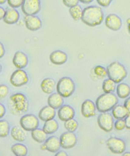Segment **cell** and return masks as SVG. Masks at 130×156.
Wrapping results in <instances>:
<instances>
[{
    "label": "cell",
    "mask_w": 130,
    "mask_h": 156,
    "mask_svg": "<svg viewBox=\"0 0 130 156\" xmlns=\"http://www.w3.org/2000/svg\"><path fill=\"white\" fill-rule=\"evenodd\" d=\"M102 9L97 6H90L83 10L81 20L88 26L94 27L100 25L104 20Z\"/></svg>",
    "instance_id": "1"
},
{
    "label": "cell",
    "mask_w": 130,
    "mask_h": 156,
    "mask_svg": "<svg viewBox=\"0 0 130 156\" xmlns=\"http://www.w3.org/2000/svg\"><path fill=\"white\" fill-rule=\"evenodd\" d=\"M118 100L115 95L104 93L99 96L96 101L97 109L101 113L107 112L117 105Z\"/></svg>",
    "instance_id": "2"
},
{
    "label": "cell",
    "mask_w": 130,
    "mask_h": 156,
    "mask_svg": "<svg viewBox=\"0 0 130 156\" xmlns=\"http://www.w3.org/2000/svg\"><path fill=\"white\" fill-rule=\"evenodd\" d=\"M108 78L116 83H119L126 78L127 72L125 66L118 62H114L109 65L107 69Z\"/></svg>",
    "instance_id": "3"
},
{
    "label": "cell",
    "mask_w": 130,
    "mask_h": 156,
    "mask_svg": "<svg viewBox=\"0 0 130 156\" xmlns=\"http://www.w3.org/2000/svg\"><path fill=\"white\" fill-rule=\"evenodd\" d=\"M57 93L63 98L71 96L75 90V84L71 78L64 77L60 79L56 85Z\"/></svg>",
    "instance_id": "4"
},
{
    "label": "cell",
    "mask_w": 130,
    "mask_h": 156,
    "mask_svg": "<svg viewBox=\"0 0 130 156\" xmlns=\"http://www.w3.org/2000/svg\"><path fill=\"white\" fill-rule=\"evenodd\" d=\"M10 99L14 108L18 113H25L28 111L29 103L24 94L21 93L13 94L10 96Z\"/></svg>",
    "instance_id": "5"
},
{
    "label": "cell",
    "mask_w": 130,
    "mask_h": 156,
    "mask_svg": "<svg viewBox=\"0 0 130 156\" xmlns=\"http://www.w3.org/2000/svg\"><path fill=\"white\" fill-rule=\"evenodd\" d=\"M20 125L22 129L27 131H32L38 128V119L32 114L25 115L20 119Z\"/></svg>",
    "instance_id": "6"
},
{
    "label": "cell",
    "mask_w": 130,
    "mask_h": 156,
    "mask_svg": "<svg viewBox=\"0 0 130 156\" xmlns=\"http://www.w3.org/2000/svg\"><path fill=\"white\" fill-rule=\"evenodd\" d=\"M21 7L26 16L35 15L40 10V0H23Z\"/></svg>",
    "instance_id": "7"
},
{
    "label": "cell",
    "mask_w": 130,
    "mask_h": 156,
    "mask_svg": "<svg viewBox=\"0 0 130 156\" xmlns=\"http://www.w3.org/2000/svg\"><path fill=\"white\" fill-rule=\"evenodd\" d=\"M98 123L100 128L106 132L112 130L114 122L113 116L107 112L102 113L98 116Z\"/></svg>",
    "instance_id": "8"
},
{
    "label": "cell",
    "mask_w": 130,
    "mask_h": 156,
    "mask_svg": "<svg viewBox=\"0 0 130 156\" xmlns=\"http://www.w3.org/2000/svg\"><path fill=\"white\" fill-rule=\"evenodd\" d=\"M10 81L11 84L15 87H21L28 83V74L22 69H18L12 74Z\"/></svg>",
    "instance_id": "9"
},
{
    "label": "cell",
    "mask_w": 130,
    "mask_h": 156,
    "mask_svg": "<svg viewBox=\"0 0 130 156\" xmlns=\"http://www.w3.org/2000/svg\"><path fill=\"white\" fill-rule=\"evenodd\" d=\"M106 144L109 149L115 154H122L126 148L125 142L118 138H110L107 140Z\"/></svg>",
    "instance_id": "10"
},
{
    "label": "cell",
    "mask_w": 130,
    "mask_h": 156,
    "mask_svg": "<svg viewBox=\"0 0 130 156\" xmlns=\"http://www.w3.org/2000/svg\"><path fill=\"white\" fill-rule=\"evenodd\" d=\"M60 140L61 147L66 149L73 148L77 142V136L74 133L69 131L63 133L60 136Z\"/></svg>",
    "instance_id": "11"
},
{
    "label": "cell",
    "mask_w": 130,
    "mask_h": 156,
    "mask_svg": "<svg viewBox=\"0 0 130 156\" xmlns=\"http://www.w3.org/2000/svg\"><path fill=\"white\" fill-rule=\"evenodd\" d=\"M96 104L90 100H86L81 105V114L85 118L94 116L96 114Z\"/></svg>",
    "instance_id": "12"
},
{
    "label": "cell",
    "mask_w": 130,
    "mask_h": 156,
    "mask_svg": "<svg viewBox=\"0 0 130 156\" xmlns=\"http://www.w3.org/2000/svg\"><path fill=\"white\" fill-rule=\"evenodd\" d=\"M24 20L26 27L30 31H37L41 28L42 21L35 15L26 16L24 18Z\"/></svg>",
    "instance_id": "13"
},
{
    "label": "cell",
    "mask_w": 130,
    "mask_h": 156,
    "mask_svg": "<svg viewBox=\"0 0 130 156\" xmlns=\"http://www.w3.org/2000/svg\"><path fill=\"white\" fill-rule=\"evenodd\" d=\"M106 26L113 31L119 30L122 26L121 20L119 16L115 14L108 15L105 20Z\"/></svg>",
    "instance_id": "14"
},
{
    "label": "cell",
    "mask_w": 130,
    "mask_h": 156,
    "mask_svg": "<svg viewBox=\"0 0 130 156\" xmlns=\"http://www.w3.org/2000/svg\"><path fill=\"white\" fill-rule=\"evenodd\" d=\"M57 115L59 119L63 122L74 119L75 115V110L70 106L63 105L59 108Z\"/></svg>",
    "instance_id": "15"
},
{
    "label": "cell",
    "mask_w": 130,
    "mask_h": 156,
    "mask_svg": "<svg viewBox=\"0 0 130 156\" xmlns=\"http://www.w3.org/2000/svg\"><path fill=\"white\" fill-rule=\"evenodd\" d=\"M28 57L23 52L18 51L15 54L13 59V63L17 69H24L28 65Z\"/></svg>",
    "instance_id": "16"
},
{
    "label": "cell",
    "mask_w": 130,
    "mask_h": 156,
    "mask_svg": "<svg viewBox=\"0 0 130 156\" xmlns=\"http://www.w3.org/2000/svg\"><path fill=\"white\" fill-rule=\"evenodd\" d=\"M67 54L60 50L53 51L50 56V59L51 62L58 66L64 64L67 62Z\"/></svg>",
    "instance_id": "17"
},
{
    "label": "cell",
    "mask_w": 130,
    "mask_h": 156,
    "mask_svg": "<svg viewBox=\"0 0 130 156\" xmlns=\"http://www.w3.org/2000/svg\"><path fill=\"white\" fill-rule=\"evenodd\" d=\"M44 144L46 147V151L51 153H56L61 147L60 139L54 136L47 139Z\"/></svg>",
    "instance_id": "18"
},
{
    "label": "cell",
    "mask_w": 130,
    "mask_h": 156,
    "mask_svg": "<svg viewBox=\"0 0 130 156\" xmlns=\"http://www.w3.org/2000/svg\"><path fill=\"white\" fill-rule=\"evenodd\" d=\"M19 14L17 10L14 8H10L5 10V16L3 20L6 23L14 24L16 23L19 21Z\"/></svg>",
    "instance_id": "19"
},
{
    "label": "cell",
    "mask_w": 130,
    "mask_h": 156,
    "mask_svg": "<svg viewBox=\"0 0 130 156\" xmlns=\"http://www.w3.org/2000/svg\"><path fill=\"white\" fill-rule=\"evenodd\" d=\"M55 109L50 106H46L42 108L39 113V118L43 122L53 119L56 115Z\"/></svg>",
    "instance_id": "20"
},
{
    "label": "cell",
    "mask_w": 130,
    "mask_h": 156,
    "mask_svg": "<svg viewBox=\"0 0 130 156\" xmlns=\"http://www.w3.org/2000/svg\"><path fill=\"white\" fill-rule=\"evenodd\" d=\"M63 97L58 93H52L48 97V104L54 109H57L63 105Z\"/></svg>",
    "instance_id": "21"
},
{
    "label": "cell",
    "mask_w": 130,
    "mask_h": 156,
    "mask_svg": "<svg viewBox=\"0 0 130 156\" xmlns=\"http://www.w3.org/2000/svg\"><path fill=\"white\" fill-rule=\"evenodd\" d=\"M42 90L44 93L48 94L54 92L56 88V83L53 79L51 78H46L44 79L40 84Z\"/></svg>",
    "instance_id": "22"
},
{
    "label": "cell",
    "mask_w": 130,
    "mask_h": 156,
    "mask_svg": "<svg viewBox=\"0 0 130 156\" xmlns=\"http://www.w3.org/2000/svg\"><path fill=\"white\" fill-rule=\"evenodd\" d=\"M112 110L113 117L116 119H124L129 114L124 105H117Z\"/></svg>",
    "instance_id": "23"
},
{
    "label": "cell",
    "mask_w": 130,
    "mask_h": 156,
    "mask_svg": "<svg viewBox=\"0 0 130 156\" xmlns=\"http://www.w3.org/2000/svg\"><path fill=\"white\" fill-rule=\"evenodd\" d=\"M58 128V122L53 119L45 122L42 129L47 134H51L56 133Z\"/></svg>",
    "instance_id": "24"
},
{
    "label": "cell",
    "mask_w": 130,
    "mask_h": 156,
    "mask_svg": "<svg viewBox=\"0 0 130 156\" xmlns=\"http://www.w3.org/2000/svg\"><path fill=\"white\" fill-rule=\"evenodd\" d=\"M116 94L119 98L124 99L130 94V87L125 83H121L116 87Z\"/></svg>",
    "instance_id": "25"
},
{
    "label": "cell",
    "mask_w": 130,
    "mask_h": 156,
    "mask_svg": "<svg viewBox=\"0 0 130 156\" xmlns=\"http://www.w3.org/2000/svg\"><path fill=\"white\" fill-rule=\"evenodd\" d=\"M47 134L43 129L37 128L31 131V136L36 142L39 143L44 142L47 139Z\"/></svg>",
    "instance_id": "26"
},
{
    "label": "cell",
    "mask_w": 130,
    "mask_h": 156,
    "mask_svg": "<svg viewBox=\"0 0 130 156\" xmlns=\"http://www.w3.org/2000/svg\"><path fill=\"white\" fill-rule=\"evenodd\" d=\"M12 137L18 142L25 141L26 139V135L22 128L19 126L13 127L11 131Z\"/></svg>",
    "instance_id": "27"
},
{
    "label": "cell",
    "mask_w": 130,
    "mask_h": 156,
    "mask_svg": "<svg viewBox=\"0 0 130 156\" xmlns=\"http://www.w3.org/2000/svg\"><path fill=\"white\" fill-rule=\"evenodd\" d=\"M11 151L13 154L16 156H25L28 154L27 147L22 144H15L11 147Z\"/></svg>",
    "instance_id": "28"
},
{
    "label": "cell",
    "mask_w": 130,
    "mask_h": 156,
    "mask_svg": "<svg viewBox=\"0 0 130 156\" xmlns=\"http://www.w3.org/2000/svg\"><path fill=\"white\" fill-rule=\"evenodd\" d=\"M116 84L113 80L109 78L107 79L103 83L102 90L104 93H113L116 89Z\"/></svg>",
    "instance_id": "29"
},
{
    "label": "cell",
    "mask_w": 130,
    "mask_h": 156,
    "mask_svg": "<svg viewBox=\"0 0 130 156\" xmlns=\"http://www.w3.org/2000/svg\"><path fill=\"white\" fill-rule=\"evenodd\" d=\"M69 13L71 16L75 21L79 20L82 17L83 10L79 5H77L70 7L69 9Z\"/></svg>",
    "instance_id": "30"
},
{
    "label": "cell",
    "mask_w": 130,
    "mask_h": 156,
    "mask_svg": "<svg viewBox=\"0 0 130 156\" xmlns=\"http://www.w3.org/2000/svg\"><path fill=\"white\" fill-rule=\"evenodd\" d=\"M10 130V125L7 121L0 120V137H5L8 136Z\"/></svg>",
    "instance_id": "31"
},
{
    "label": "cell",
    "mask_w": 130,
    "mask_h": 156,
    "mask_svg": "<svg viewBox=\"0 0 130 156\" xmlns=\"http://www.w3.org/2000/svg\"><path fill=\"white\" fill-rule=\"evenodd\" d=\"M64 126L67 131L74 133L77 129L78 124L75 119H72L65 122Z\"/></svg>",
    "instance_id": "32"
},
{
    "label": "cell",
    "mask_w": 130,
    "mask_h": 156,
    "mask_svg": "<svg viewBox=\"0 0 130 156\" xmlns=\"http://www.w3.org/2000/svg\"><path fill=\"white\" fill-rule=\"evenodd\" d=\"M94 71L95 75L101 78H104L107 75V69L102 66H96Z\"/></svg>",
    "instance_id": "33"
},
{
    "label": "cell",
    "mask_w": 130,
    "mask_h": 156,
    "mask_svg": "<svg viewBox=\"0 0 130 156\" xmlns=\"http://www.w3.org/2000/svg\"><path fill=\"white\" fill-rule=\"evenodd\" d=\"M115 128L118 131H121L125 128V122L124 119H117L114 123Z\"/></svg>",
    "instance_id": "34"
},
{
    "label": "cell",
    "mask_w": 130,
    "mask_h": 156,
    "mask_svg": "<svg viewBox=\"0 0 130 156\" xmlns=\"http://www.w3.org/2000/svg\"><path fill=\"white\" fill-rule=\"evenodd\" d=\"M9 92V87L5 84L0 85V99L5 98Z\"/></svg>",
    "instance_id": "35"
},
{
    "label": "cell",
    "mask_w": 130,
    "mask_h": 156,
    "mask_svg": "<svg viewBox=\"0 0 130 156\" xmlns=\"http://www.w3.org/2000/svg\"><path fill=\"white\" fill-rule=\"evenodd\" d=\"M23 0H7L9 5L13 8H17L22 6Z\"/></svg>",
    "instance_id": "36"
},
{
    "label": "cell",
    "mask_w": 130,
    "mask_h": 156,
    "mask_svg": "<svg viewBox=\"0 0 130 156\" xmlns=\"http://www.w3.org/2000/svg\"><path fill=\"white\" fill-rule=\"evenodd\" d=\"M79 1V0H63V4L69 8L77 5Z\"/></svg>",
    "instance_id": "37"
},
{
    "label": "cell",
    "mask_w": 130,
    "mask_h": 156,
    "mask_svg": "<svg viewBox=\"0 0 130 156\" xmlns=\"http://www.w3.org/2000/svg\"><path fill=\"white\" fill-rule=\"evenodd\" d=\"M113 0H96L97 2L101 6L106 7L111 3Z\"/></svg>",
    "instance_id": "38"
},
{
    "label": "cell",
    "mask_w": 130,
    "mask_h": 156,
    "mask_svg": "<svg viewBox=\"0 0 130 156\" xmlns=\"http://www.w3.org/2000/svg\"><path fill=\"white\" fill-rule=\"evenodd\" d=\"M6 113V108L2 104L0 103V119L3 117Z\"/></svg>",
    "instance_id": "39"
},
{
    "label": "cell",
    "mask_w": 130,
    "mask_h": 156,
    "mask_svg": "<svg viewBox=\"0 0 130 156\" xmlns=\"http://www.w3.org/2000/svg\"><path fill=\"white\" fill-rule=\"evenodd\" d=\"M124 106L128 110V113H130V97L127 98L125 100Z\"/></svg>",
    "instance_id": "40"
},
{
    "label": "cell",
    "mask_w": 130,
    "mask_h": 156,
    "mask_svg": "<svg viewBox=\"0 0 130 156\" xmlns=\"http://www.w3.org/2000/svg\"><path fill=\"white\" fill-rule=\"evenodd\" d=\"M125 122V128L130 129V113L124 119Z\"/></svg>",
    "instance_id": "41"
},
{
    "label": "cell",
    "mask_w": 130,
    "mask_h": 156,
    "mask_svg": "<svg viewBox=\"0 0 130 156\" xmlns=\"http://www.w3.org/2000/svg\"><path fill=\"white\" fill-rule=\"evenodd\" d=\"M5 53V50L4 45L0 42V58L4 56Z\"/></svg>",
    "instance_id": "42"
},
{
    "label": "cell",
    "mask_w": 130,
    "mask_h": 156,
    "mask_svg": "<svg viewBox=\"0 0 130 156\" xmlns=\"http://www.w3.org/2000/svg\"><path fill=\"white\" fill-rule=\"evenodd\" d=\"M5 10L2 7H0V20L3 19L5 16Z\"/></svg>",
    "instance_id": "43"
},
{
    "label": "cell",
    "mask_w": 130,
    "mask_h": 156,
    "mask_svg": "<svg viewBox=\"0 0 130 156\" xmlns=\"http://www.w3.org/2000/svg\"><path fill=\"white\" fill-rule=\"evenodd\" d=\"M67 154L65 151H60L57 152L56 154H55V156H67Z\"/></svg>",
    "instance_id": "44"
},
{
    "label": "cell",
    "mask_w": 130,
    "mask_h": 156,
    "mask_svg": "<svg viewBox=\"0 0 130 156\" xmlns=\"http://www.w3.org/2000/svg\"><path fill=\"white\" fill-rule=\"evenodd\" d=\"M94 0H79V1L83 4H88L93 2Z\"/></svg>",
    "instance_id": "45"
},
{
    "label": "cell",
    "mask_w": 130,
    "mask_h": 156,
    "mask_svg": "<svg viewBox=\"0 0 130 156\" xmlns=\"http://www.w3.org/2000/svg\"><path fill=\"white\" fill-rule=\"evenodd\" d=\"M41 149L43 150V151H45V150H46V147H45V145L44 144L43 145H42L41 147Z\"/></svg>",
    "instance_id": "46"
},
{
    "label": "cell",
    "mask_w": 130,
    "mask_h": 156,
    "mask_svg": "<svg viewBox=\"0 0 130 156\" xmlns=\"http://www.w3.org/2000/svg\"><path fill=\"white\" fill-rule=\"evenodd\" d=\"M123 156H130V152H126L124 153L123 154Z\"/></svg>",
    "instance_id": "47"
},
{
    "label": "cell",
    "mask_w": 130,
    "mask_h": 156,
    "mask_svg": "<svg viewBox=\"0 0 130 156\" xmlns=\"http://www.w3.org/2000/svg\"><path fill=\"white\" fill-rule=\"evenodd\" d=\"M7 1V0H0V5L5 3Z\"/></svg>",
    "instance_id": "48"
},
{
    "label": "cell",
    "mask_w": 130,
    "mask_h": 156,
    "mask_svg": "<svg viewBox=\"0 0 130 156\" xmlns=\"http://www.w3.org/2000/svg\"><path fill=\"white\" fill-rule=\"evenodd\" d=\"M128 25H130V18H128V19L126 21Z\"/></svg>",
    "instance_id": "49"
},
{
    "label": "cell",
    "mask_w": 130,
    "mask_h": 156,
    "mask_svg": "<svg viewBox=\"0 0 130 156\" xmlns=\"http://www.w3.org/2000/svg\"><path fill=\"white\" fill-rule=\"evenodd\" d=\"M128 32H129L130 34V25H128Z\"/></svg>",
    "instance_id": "50"
},
{
    "label": "cell",
    "mask_w": 130,
    "mask_h": 156,
    "mask_svg": "<svg viewBox=\"0 0 130 156\" xmlns=\"http://www.w3.org/2000/svg\"><path fill=\"white\" fill-rule=\"evenodd\" d=\"M2 66H1V64H0V73H1V71H2Z\"/></svg>",
    "instance_id": "51"
}]
</instances>
